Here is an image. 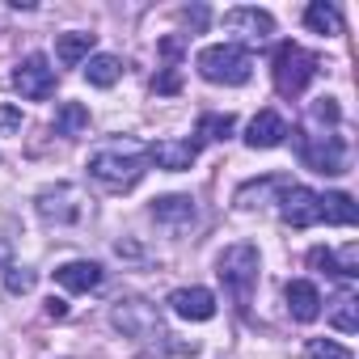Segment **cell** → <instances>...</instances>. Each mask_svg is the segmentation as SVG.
Segmentation results:
<instances>
[{
    "mask_svg": "<svg viewBox=\"0 0 359 359\" xmlns=\"http://www.w3.org/2000/svg\"><path fill=\"white\" fill-rule=\"evenodd\" d=\"M195 68L212 85H245L254 76V60L241 43H212L195 55Z\"/></svg>",
    "mask_w": 359,
    "mask_h": 359,
    "instance_id": "cell-1",
    "label": "cell"
},
{
    "mask_svg": "<svg viewBox=\"0 0 359 359\" xmlns=\"http://www.w3.org/2000/svg\"><path fill=\"white\" fill-rule=\"evenodd\" d=\"M144 169H148V152H140L131 144L127 148H102V152L89 156V177H97V182L110 187V191L135 187L144 177Z\"/></svg>",
    "mask_w": 359,
    "mask_h": 359,
    "instance_id": "cell-2",
    "label": "cell"
},
{
    "mask_svg": "<svg viewBox=\"0 0 359 359\" xmlns=\"http://www.w3.org/2000/svg\"><path fill=\"white\" fill-rule=\"evenodd\" d=\"M258 250L250 245V241H241V245H229L220 258H216V275H220V283H224V292L237 300V304H250V296H254V287H258Z\"/></svg>",
    "mask_w": 359,
    "mask_h": 359,
    "instance_id": "cell-3",
    "label": "cell"
},
{
    "mask_svg": "<svg viewBox=\"0 0 359 359\" xmlns=\"http://www.w3.org/2000/svg\"><path fill=\"white\" fill-rule=\"evenodd\" d=\"M313 76H317V55H309L300 43H283L275 51V89L283 97H300Z\"/></svg>",
    "mask_w": 359,
    "mask_h": 359,
    "instance_id": "cell-4",
    "label": "cell"
},
{
    "mask_svg": "<svg viewBox=\"0 0 359 359\" xmlns=\"http://www.w3.org/2000/svg\"><path fill=\"white\" fill-rule=\"evenodd\" d=\"M13 89L22 93V97H30V102H43V97H51L55 93V68H51V60L47 55H26L18 68H13Z\"/></svg>",
    "mask_w": 359,
    "mask_h": 359,
    "instance_id": "cell-5",
    "label": "cell"
},
{
    "mask_svg": "<svg viewBox=\"0 0 359 359\" xmlns=\"http://www.w3.org/2000/svg\"><path fill=\"white\" fill-rule=\"evenodd\" d=\"M279 216L287 229H313V224H321V195L309 187H283L279 191Z\"/></svg>",
    "mask_w": 359,
    "mask_h": 359,
    "instance_id": "cell-6",
    "label": "cell"
},
{
    "mask_svg": "<svg viewBox=\"0 0 359 359\" xmlns=\"http://www.w3.org/2000/svg\"><path fill=\"white\" fill-rule=\"evenodd\" d=\"M39 216L51 224H76V220H85V195L76 187L60 182V187L39 195Z\"/></svg>",
    "mask_w": 359,
    "mask_h": 359,
    "instance_id": "cell-7",
    "label": "cell"
},
{
    "mask_svg": "<svg viewBox=\"0 0 359 359\" xmlns=\"http://www.w3.org/2000/svg\"><path fill=\"white\" fill-rule=\"evenodd\" d=\"M300 161L313 173H342L346 169V148H342L338 135H317V140L300 144Z\"/></svg>",
    "mask_w": 359,
    "mask_h": 359,
    "instance_id": "cell-8",
    "label": "cell"
},
{
    "mask_svg": "<svg viewBox=\"0 0 359 359\" xmlns=\"http://www.w3.org/2000/svg\"><path fill=\"white\" fill-rule=\"evenodd\" d=\"M169 309L187 321H212L216 317V296L208 287H177L169 296Z\"/></svg>",
    "mask_w": 359,
    "mask_h": 359,
    "instance_id": "cell-9",
    "label": "cell"
},
{
    "mask_svg": "<svg viewBox=\"0 0 359 359\" xmlns=\"http://www.w3.org/2000/svg\"><path fill=\"white\" fill-rule=\"evenodd\" d=\"M224 30H233L250 43H262L266 34H275V18L266 9H233V13H224Z\"/></svg>",
    "mask_w": 359,
    "mask_h": 359,
    "instance_id": "cell-10",
    "label": "cell"
},
{
    "mask_svg": "<svg viewBox=\"0 0 359 359\" xmlns=\"http://www.w3.org/2000/svg\"><path fill=\"white\" fill-rule=\"evenodd\" d=\"M195 156H199V144H195V140H161V144H152V152H148V161H156V165L169 169V173L191 169Z\"/></svg>",
    "mask_w": 359,
    "mask_h": 359,
    "instance_id": "cell-11",
    "label": "cell"
},
{
    "mask_svg": "<svg viewBox=\"0 0 359 359\" xmlns=\"http://www.w3.org/2000/svg\"><path fill=\"white\" fill-rule=\"evenodd\" d=\"M152 216H156V224L182 233V229L195 224V199H191V195H165V199L152 203Z\"/></svg>",
    "mask_w": 359,
    "mask_h": 359,
    "instance_id": "cell-12",
    "label": "cell"
},
{
    "mask_svg": "<svg viewBox=\"0 0 359 359\" xmlns=\"http://www.w3.org/2000/svg\"><path fill=\"white\" fill-rule=\"evenodd\" d=\"M283 140H287L283 114H275V110L254 114V123H250V131H245V144H250V148H279Z\"/></svg>",
    "mask_w": 359,
    "mask_h": 359,
    "instance_id": "cell-13",
    "label": "cell"
},
{
    "mask_svg": "<svg viewBox=\"0 0 359 359\" xmlns=\"http://www.w3.org/2000/svg\"><path fill=\"white\" fill-rule=\"evenodd\" d=\"M283 296H287V313H292L296 321H317V317H321V292H317L309 279H292Z\"/></svg>",
    "mask_w": 359,
    "mask_h": 359,
    "instance_id": "cell-14",
    "label": "cell"
},
{
    "mask_svg": "<svg viewBox=\"0 0 359 359\" xmlns=\"http://www.w3.org/2000/svg\"><path fill=\"white\" fill-rule=\"evenodd\" d=\"M55 283L64 287V292H93L97 283H102V266L97 262H64L60 271H55Z\"/></svg>",
    "mask_w": 359,
    "mask_h": 359,
    "instance_id": "cell-15",
    "label": "cell"
},
{
    "mask_svg": "<svg viewBox=\"0 0 359 359\" xmlns=\"http://www.w3.org/2000/svg\"><path fill=\"white\" fill-rule=\"evenodd\" d=\"M93 39H97V34H81V30L60 34V39H55V55H60V64H64V68L85 64V60H89V51H93Z\"/></svg>",
    "mask_w": 359,
    "mask_h": 359,
    "instance_id": "cell-16",
    "label": "cell"
},
{
    "mask_svg": "<svg viewBox=\"0 0 359 359\" xmlns=\"http://www.w3.org/2000/svg\"><path fill=\"white\" fill-rule=\"evenodd\" d=\"M118 76H123V64H118L114 55H89V60H85V81H89L93 89H110Z\"/></svg>",
    "mask_w": 359,
    "mask_h": 359,
    "instance_id": "cell-17",
    "label": "cell"
},
{
    "mask_svg": "<svg viewBox=\"0 0 359 359\" xmlns=\"http://www.w3.org/2000/svg\"><path fill=\"white\" fill-rule=\"evenodd\" d=\"M355 216H359V208H355L351 195H342V191L338 195H321V220L325 224H342L346 229V224H355Z\"/></svg>",
    "mask_w": 359,
    "mask_h": 359,
    "instance_id": "cell-18",
    "label": "cell"
},
{
    "mask_svg": "<svg viewBox=\"0 0 359 359\" xmlns=\"http://www.w3.org/2000/svg\"><path fill=\"white\" fill-rule=\"evenodd\" d=\"M304 26L317 30V34H338L342 30V18L334 5H325V0H313V5L304 9Z\"/></svg>",
    "mask_w": 359,
    "mask_h": 359,
    "instance_id": "cell-19",
    "label": "cell"
},
{
    "mask_svg": "<svg viewBox=\"0 0 359 359\" xmlns=\"http://www.w3.org/2000/svg\"><path fill=\"white\" fill-rule=\"evenodd\" d=\"M325 317H330V325H334V330H342V334H355V330H359V300H355L351 292H342Z\"/></svg>",
    "mask_w": 359,
    "mask_h": 359,
    "instance_id": "cell-20",
    "label": "cell"
},
{
    "mask_svg": "<svg viewBox=\"0 0 359 359\" xmlns=\"http://www.w3.org/2000/svg\"><path fill=\"white\" fill-rule=\"evenodd\" d=\"M85 127H89V110H85L81 102H64L60 114H55V131H60V135H76V131H85Z\"/></svg>",
    "mask_w": 359,
    "mask_h": 359,
    "instance_id": "cell-21",
    "label": "cell"
},
{
    "mask_svg": "<svg viewBox=\"0 0 359 359\" xmlns=\"http://www.w3.org/2000/svg\"><path fill=\"white\" fill-rule=\"evenodd\" d=\"M237 131V118L233 114H203L199 118V135L203 140H229Z\"/></svg>",
    "mask_w": 359,
    "mask_h": 359,
    "instance_id": "cell-22",
    "label": "cell"
},
{
    "mask_svg": "<svg viewBox=\"0 0 359 359\" xmlns=\"http://www.w3.org/2000/svg\"><path fill=\"white\" fill-rule=\"evenodd\" d=\"M304 359H351V351L342 342H330V338H309Z\"/></svg>",
    "mask_w": 359,
    "mask_h": 359,
    "instance_id": "cell-23",
    "label": "cell"
},
{
    "mask_svg": "<svg viewBox=\"0 0 359 359\" xmlns=\"http://www.w3.org/2000/svg\"><path fill=\"white\" fill-rule=\"evenodd\" d=\"M334 271H338V275H346V279H355V275H359V245H355V241L338 250V258H334Z\"/></svg>",
    "mask_w": 359,
    "mask_h": 359,
    "instance_id": "cell-24",
    "label": "cell"
},
{
    "mask_svg": "<svg viewBox=\"0 0 359 359\" xmlns=\"http://www.w3.org/2000/svg\"><path fill=\"white\" fill-rule=\"evenodd\" d=\"M5 283H9V292H18V296H26V292L34 287V271H26V266H9V275H5Z\"/></svg>",
    "mask_w": 359,
    "mask_h": 359,
    "instance_id": "cell-25",
    "label": "cell"
},
{
    "mask_svg": "<svg viewBox=\"0 0 359 359\" xmlns=\"http://www.w3.org/2000/svg\"><path fill=\"white\" fill-rule=\"evenodd\" d=\"M313 118H317V123H338V106H334V97H321V102L313 106Z\"/></svg>",
    "mask_w": 359,
    "mask_h": 359,
    "instance_id": "cell-26",
    "label": "cell"
},
{
    "mask_svg": "<svg viewBox=\"0 0 359 359\" xmlns=\"http://www.w3.org/2000/svg\"><path fill=\"white\" fill-rule=\"evenodd\" d=\"M309 266H317V271H325V275H338V271H334V254H330V250H309Z\"/></svg>",
    "mask_w": 359,
    "mask_h": 359,
    "instance_id": "cell-27",
    "label": "cell"
},
{
    "mask_svg": "<svg viewBox=\"0 0 359 359\" xmlns=\"http://www.w3.org/2000/svg\"><path fill=\"white\" fill-rule=\"evenodd\" d=\"M22 127V110L18 106H0V131H18Z\"/></svg>",
    "mask_w": 359,
    "mask_h": 359,
    "instance_id": "cell-28",
    "label": "cell"
},
{
    "mask_svg": "<svg viewBox=\"0 0 359 359\" xmlns=\"http://www.w3.org/2000/svg\"><path fill=\"white\" fill-rule=\"evenodd\" d=\"M152 89H156V93H173V89H177V72H165V76H156V81H152Z\"/></svg>",
    "mask_w": 359,
    "mask_h": 359,
    "instance_id": "cell-29",
    "label": "cell"
},
{
    "mask_svg": "<svg viewBox=\"0 0 359 359\" xmlns=\"http://www.w3.org/2000/svg\"><path fill=\"white\" fill-rule=\"evenodd\" d=\"M64 313H68V304H64V300H55V296H51V300H47V317H64Z\"/></svg>",
    "mask_w": 359,
    "mask_h": 359,
    "instance_id": "cell-30",
    "label": "cell"
}]
</instances>
